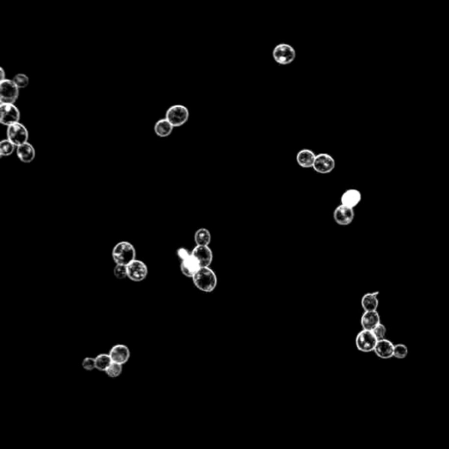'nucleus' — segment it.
<instances>
[{
    "label": "nucleus",
    "mask_w": 449,
    "mask_h": 449,
    "mask_svg": "<svg viewBox=\"0 0 449 449\" xmlns=\"http://www.w3.org/2000/svg\"><path fill=\"white\" fill-rule=\"evenodd\" d=\"M192 280L197 289L204 292L213 291L218 284L216 274L209 267H201L192 277Z\"/></svg>",
    "instance_id": "nucleus-1"
},
{
    "label": "nucleus",
    "mask_w": 449,
    "mask_h": 449,
    "mask_svg": "<svg viewBox=\"0 0 449 449\" xmlns=\"http://www.w3.org/2000/svg\"><path fill=\"white\" fill-rule=\"evenodd\" d=\"M113 259L116 264L127 265L135 260V248L128 241H120L113 249Z\"/></svg>",
    "instance_id": "nucleus-2"
},
{
    "label": "nucleus",
    "mask_w": 449,
    "mask_h": 449,
    "mask_svg": "<svg viewBox=\"0 0 449 449\" xmlns=\"http://www.w3.org/2000/svg\"><path fill=\"white\" fill-rule=\"evenodd\" d=\"M274 60L279 65H289L296 58V50L293 47L287 43H280L274 47Z\"/></svg>",
    "instance_id": "nucleus-3"
},
{
    "label": "nucleus",
    "mask_w": 449,
    "mask_h": 449,
    "mask_svg": "<svg viewBox=\"0 0 449 449\" xmlns=\"http://www.w3.org/2000/svg\"><path fill=\"white\" fill-rule=\"evenodd\" d=\"M165 118L172 124L174 127L184 126L189 119V110L185 105H172L167 110Z\"/></svg>",
    "instance_id": "nucleus-4"
},
{
    "label": "nucleus",
    "mask_w": 449,
    "mask_h": 449,
    "mask_svg": "<svg viewBox=\"0 0 449 449\" xmlns=\"http://www.w3.org/2000/svg\"><path fill=\"white\" fill-rule=\"evenodd\" d=\"M6 135H7V139L10 140L16 147L21 146L24 143L28 142V139H29L28 130L20 121L7 126Z\"/></svg>",
    "instance_id": "nucleus-5"
},
{
    "label": "nucleus",
    "mask_w": 449,
    "mask_h": 449,
    "mask_svg": "<svg viewBox=\"0 0 449 449\" xmlns=\"http://www.w3.org/2000/svg\"><path fill=\"white\" fill-rule=\"evenodd\" d=\"M20 88L13 82V79H4L0 81V101L1 103L14 104L19 97Z\"/></svg>",
    "instance_id": "nucleus-6"
},
{
    "label": "nucleus",
    "mask_w": 449,
    "mask_h": 449,
    "mask_svg": "<svg viewBox=\"0 0 449 449\" xmlns=\"http://www.w3.org/2000/svg\"><path fill=\"white\" fill-rule=\"evenodd\" d=\"M21 113L17 106L13 103L0 104V122L4 126H10L20 121Z\"/></svg>",
    "instance_id": "nucleus-7"
},
{
    "label": "nucleus",
    "mask_w": 449,
    "mask_h": 449,
    "mask_svg": "<svg viewBox=\"0 0 449 449\" xmlns=\"http://www.w3.org/2000/svg\"><path fill=\"white\" fill-rule=\"evenodd\" d=\"M378 339L370 330H361L356 336L355 344L359 351L362 353L373 352L378 343Z\"/></svg>",
    "instance_id": "nucleus-8"
},
{
    "label": "nucleus",
    "mask_w": 449,
    "mask_h": 449,
    "mask_svg": "<svg viewBox=\"0 0 449 449\" xmlns=\"http://www.w3.org/2000/svg\"><path fill=\"white\" fill-rule=\"evenodd\" d=\"M336 162L331 155L327 153H320L316 156L312 168L319 174H330L335 168Z\"/></svg>",
    "instance_id": "nucleus-9"
},
{
    "label": "nucleus",
    "mask_w": 449,
    "mask_h": 449,
    "mask_svg": "<svg viewBox=\"0 0 449 449\" xmlns=\"http://www.w3.org/2000/svg\"><path fill=\"white\" fill-rule=\"evenodd\" d=\"M127 267V277L131 281H143L146 279L148 274L147 265L142 260H135L126 266Z\"/></svg>",
    "instance_id": "nucleus-10"
},
{
    "label": "nucleus",
    "mask_w": 449,
    "mask_h": 449,
    "mask_svg": "<svg viewBox=\"0 0 449 449\" xmlns=\"http://www.w3.org/2000/svg\"><path fill=\"white\" fill-rule=\"evenodd\" d=\"M333 219L340 226H349L354 219V208L340 204L333 212Z\"/></svg>",
    "instance_id": "nucleus-11"
},
{
    "label": "nucleus",
    "mask_w": 449,
    "mask_h": 449,
    "mask_svg": "<svg viewBox=\"0 0 449 449\" xmlns=\"http://www.w3.org/2000/svg\"><path fill=\"white\" fill-rule=\"evenodd\" d=\"M200 268L201 266H200L199 261L192 254H190L184 260H181V271L185 277L192 278L197 271L200 269Z\"/></svg>",
    "instance_id": "nucleus-12"
},
{
    "label": "nucleus",
    "mask_w": 449,
    "mask_h": 449,
    "mask_svg": "<svg viewBox=\"0 0 449 449\" xmlns=\"http://www.w3.org/2000/svg\"><path fill=\"white\" fill-rule=\"evenodd\" d=\"M191 254L197 258L201 267H209L213 260V254L209 246L197 245L191 251Z\"/></svg>",
    "instance_id": "nucleus-13"
},
{
    "label": "nucleus",
    "mask_w": 449,
    "mask_h": 449,
    "mask_svg": "<svg viewBox=\"0 0 449 449\" xmlns=\"http://www.w3.org/2000/svg\"><path fill=\"white\" fill-rule=\"evenodd\" d=\"M109 354L114 362L123 365L130 358V350L125 345L117 344L111 349Z\"/></svg>",
    "instance_id": "nucleus-14"
},
{
    "label": "nucleus",
    "mask_w": 449,
    "mask_h": 449,
    "mask_svg": "<svg viewBox=\"0 0 449 449\" xmlns=\"http://www.w3.org/2000/svg\"><path fill=\"white\" fill-rule=\"evenodd\" d=\"M395 345L386 339L378 340L374 352L381 359H391L394 356Z\"/></svg>",
    "instance_id": "nucleus-15"
},
{
    "label": "nucleus",
    "mask_w": 449,
    "mask_h": 449,
    "mask_svg": "<svg viewBox=\"0 0 449 449\" xmlns=\"http://www.w3.org/2000/svg\"><path fill=\"white\" fill-rule=\"evenodd\" d=\"M316 154L314 152L308 149V148H303L299 150L296 156V161L297 164L304 168H310L313 167L315 159H316Z\"/></svg>",
    "instance_id": "nucleus-16"
},
{
    "label": "nucleus",
    "mask_w": 449,
    "mask_h": 449,
    "mask_svg": "<svg viewBox=\"0 0 449 449\" xmlns=\"http://www.w3.org/2000/svg\"><path fill=\"white\" fill-rule=\"evenodd\" d=\"M361 201V191L356 189H347L340 197V204L351 208H354Z\"/></svg>",
    "instance_id": "nucleus-17"
},
{
    "label": "nucleus",
    "mask_w": 449,
    "mask_h": 449,
    "mask_svg": "<svg viewBox=\"0 0 449 449\" xmlns=\"http://www.w3.org/2000/svg\"><path fill=\"white\" fill-rule=\"evenodd\" d=\"M380 323L381 318L377 311H364V313L361 316V327L365 330L372 331L374 328Z\"/></svg>",
    "instance_id": "nucleus-18"
},
{
    "label": "nucleus",
    "mask_w": 449,
    "mask_h": 449,
    "mask_svg": "<svg viewBox=\"0 0 449 449\" xmlns=\"http://www.w3.org/2000/svg\"><path fill=\"white\" fill-rule=\"evenodd\" d=\"M16 152H17L18 158L21 160L22 163H25V164H29L31 162H33L36 156V152H35L34 147L29 142H25L21 146H18Z\"/></svg>",
    "instance_id": "nucleus-19"
},
{
    "label": "nucleus",
    "mask_w": 449,
    "mask_h": 449,
    "mask_svg": "<svg viewBox=\"0 0 449 449\" xmlns=\"http://www.w3.org/2000/svg\"><path fill=\"white\" fill-rule=\"evenodd\" d=\"M173 128L174 126H172V124L165 118L156 122L154 130L157 136H159L161 138H165L171 135Z\"/></svg>",
    "instance_id": "nucleus-20"
},
{
    "label": "nucleus",
    "mask_w": 449,
    "mask_h": 449,
    "mask_svg": "<svg viewBox=\"0 0 449 449\" xmlns=\"http://www.w3.org/2000/svg\"><path fill=\"white\" fill-rule=\"evenodd\" d=\"M378 292L374 293H367L361 298V307L364 311H377L379 301L378 299Z\"/></svg>",
    "instance_id": "nucleus-21"
},
{
    "label": "nucleus",
    "mask_w": 449,
    "mask_h": 449,
    "mask_svg": "<svg viewBox=\"0 0 449 449\" xmlns=\"http://www.w3.org/2000/svg\"><path fill=\"white\" fill-rule=\"evenodd\" d=\"M195 242L198 246H209L212 240V235L208 229L206 228H199L194 235Z\"/></svg>",
    "instance_id": "nucleus-22"
},
{
    "label": "nucleus",
    "mask_w": 449,
    "mask_h": 449,
    "mask_svg": "<svg viewBox=\"0 0 449 449\" xmlns=\"http://www.w3.org/2000/svg\"><path fill=\"white\" fill-rule=\"evenodd\" d=\"M95 360H96V369L100 371H104V372H105L106 370L109 368L110 365L114 362L110 354H101L95 358Z\"/></svg>",
    "instance_id": "nucleus-23"
},
{
    "label": "nucleus",
    "mask_w": 449,
    "mask_h": 449,
    "mask_svg": "<svg viewBox=\"0 0 449 449\" xmlns=\"http://www.w3.org/2000/svg\"><path fill=\"white\" fill-rule=\"evenodd\" d=\"M15 145L13 144L10 140H3L0 143V156H11L14 152L15 149Z\"/></svg>",
    "instance_id": "nucleus-24"
},
{
    "label": "nucleus",
    "mask_w": 449,
    "mask_h": 449,
    "mask_svg": "<svg viewBox=\"0 0 449 449\" xmlns=\"http://www.w3.org/2000/svg\"><path fill=\"white\" fill-rule=\"evenodd\" d=\"M122 365L119 364V363H116V362H113L111 365H110L109 368L106 370L105 373L106 375L109 377V378H118V376H120L122 373Z\"/></svg>",
    "instance_id": "nucleus-25"
},
{
    "label": "nucleus",
    "mask_w": 449,
    "mask_h": 449,
    "mask_svg": "<svg viewBox=\"0 0 449 449\" xmlns=\"http://www.w3.org/2000/svg\"><path fill=\"white\" fill-rule=\"evenodd\" d=\"M13 80V82L16 84V85L20 89L25 88L29 84V77L25 75V74H22V73L15 75Z\"/></svg>",
    "instance_id": "nucleus-26"
},
{
    "label": "nucleus",
    "mask_w": 449,
    "mask_h": 449,
    "mask_svg": "<svg viewBox=\"0 0 449 449\" xmlns=\"http://www.w3.org/2000/svg\"><path fill=\"white\" fill-rule=\"evenodd\" d=\"M408 349L405 345L397 344L394 347V357L397 359H404L407 356Z\"/></svg>",
    "instance_id": "nucleus-27"
},
{
    "label": "nucleus",
    "mask_w": 449,
    "mask_h": 449,
    "mask_svg": "<svg viewBox=\"0 0 449 449\" xmlns=\"http://www.w3.org/2000/svg\"><path fill=\"white\" fill-rule=\"evenodd\" d=\"M372 332H373L374 335L376 336V338L378 339V340H381L385 339L387 329L382 324L380 323L376 328H374Z\"/></svg>",
    "instance_id": "nucleus-28"
},
{
    "label": "nucleus",
    "mask_w": 449,
    "mask_h": 449,
    "mask_svg": "<svg viewBox=\"0 0 449 449\" xmlns=\"http://www.w3.org/2000/svg\"><path fill=\"white\" fill-rule=\"evenodd\" d=\"M114 276L117 277L118 279H124L127 277V267L126 265L116 264V267L114 268Z\"/></svg>",
    "instance_id": "nucleus-29"
},
{
    "label": "nucleus",
    "mask_w": 449,
    "mask_h": 449,
    "mask_svg": "<svg viewBox=\"0 0 449 449\" xmlns=\"http://www.w3.org/2000/svg\"><path fill=\"white\" fill-rule=\"evenodd\" d=\"M82 366H83L84 370L92 371L94 369H96V360H95V358L86 357V358H84V361L82 362Z\"/></svg>",
    "instance_id": "nucleus-30"
},
{
    "label": "nucleus",
    "mask_w": 449,
    "mask_h": 449,
    "mask_svg": "<svg viewBox=\"0 0 449 449\" xmlns=\"http://www.w3.org/2000/svg\"><path fill=\"white\" fill-rule=\"evenodd\" d=\"M190 254H191V253H189V250H188L187 248H178L177 251H176V255L179 257V259H180L181 260H184L186 257H188Z\"/></svg>",
    "instance_id": "nucleus-31"
},
{
    "label": "nucleus",
    "mask_w": 449,
    "mask_h": 449,
    "mask_svg": "<svg viewBox=\"0 0 449 449\" xmlns=\"http://www.w3.org/2000/svg\"><path fill=\"white\" fill-rule=\"evenodd\" d=\"M0 72H1V80H0V81H3V80L6 79V78H5V72H4L3 68H0Z\"/></svg>",
    "instance_id": "nucleus-32"
}]
</instances>
